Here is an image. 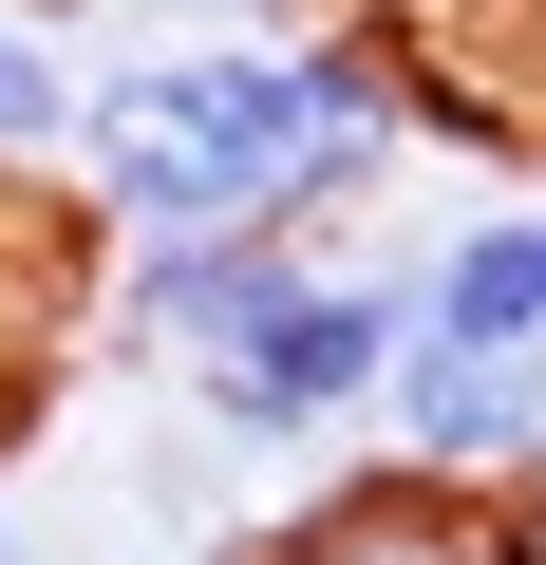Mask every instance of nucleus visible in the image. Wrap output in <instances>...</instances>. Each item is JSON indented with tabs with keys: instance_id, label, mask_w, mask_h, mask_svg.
<instances>
[{
	"instance_id": "obj_2",
	"label": "nucleus",
	"mask_w": 546,
	"mask_h": 565,
	"mask_svg": "<svg viewBox=\"0 0 546 565\" xmlns=\"http://www.w3.org/2000/svg\"><path fill=\"white\" fill-rule=\"evenodd\" d=\"M114 340L189 377L226 452H340L415 359V264L358 245H114Z\"/></svg>"
},
{
	"instance_id": "obj_4",
	"label": "nucleus",
	"mask_w": 546,
	"mask_h": 565,
	"mask_svg": "<svg viewBox=\"0 0 546 565\" xmlns=\"http://www.w3.org/2000/svg\"><path fill=\"white\" fill-rule=\"evenodd\" d=\"M76 95L95 57H57L39 0H0V189H76Z\"/></svg>"
},
{
	"instance_id": "obj_5",
	"label": "nucleus",
	"mask_w": 546,
	"mask_h": 565,
	"mask_svg": "<svg viewBox=\"0 0 546 565\" xmlns=\"http://www.w3.org/2000/svg\"><path fill=\"white\" fill-rule=\"evenodd\" d=\"M321 565H508V546H452V527H358V546H321Z\"/></svg>"
},
{
	"instance_id": "obj_6",
	"label": "nucleus",
	"mask_w": 546,
	"mask_h": 565,
	"mask_svg": "<svg viewBox=\"0 0 546 565\" xmlns=\"http://www.w3.org/2000/svg\"><path fill=\"white\" fill-rule=\"evenodd\" d=\"M170 39H207V20H302V0H151Z\"/></svg>"
},
{
	"instance_id": "obj_1",
	"label": "nucleus",
	"mask_w": 546,
	"mask_h": 565,
	"mask_svg": "<svg viewBox=\"0 0 546 565\" xmlns=\"http://www.w3.org/2000/svg\"><path fill=\"white\" fill-rule=\"evenodd\" d=\"M433 132L396 20H207L76 95V207L114 245H340Z\"/></svg>"
},
{
	"instance_id": "obj_3",
	"label": "nucleus",
	"mask_w": 546,
	"mask_h": 565,
	"mask_svg": "<svg viewBox=\"0 0 546 565\" xmlns=\"http://www.w3.org/2000/svg\"><path fill=\"white\" fill-rule=\"evenodd\" d=\"M415 359H546V189H508V207H471L433 264H415Z\"/></svg>"
},
{
	"instance_id": "obj_7",
	"label": "nucleus",
	"mask_w": 546,
	"mask_h": 565,
	"mask_svg": "<svg viewBox=\"0 0 546 565\" xmlns=\"http://www.w3.org/2000/svg\"><path fill=\"white\" fill-rule=\"evenodd\" d=\"M0 565H20V490H0Z\"/></svg>"
}]
</instances>
